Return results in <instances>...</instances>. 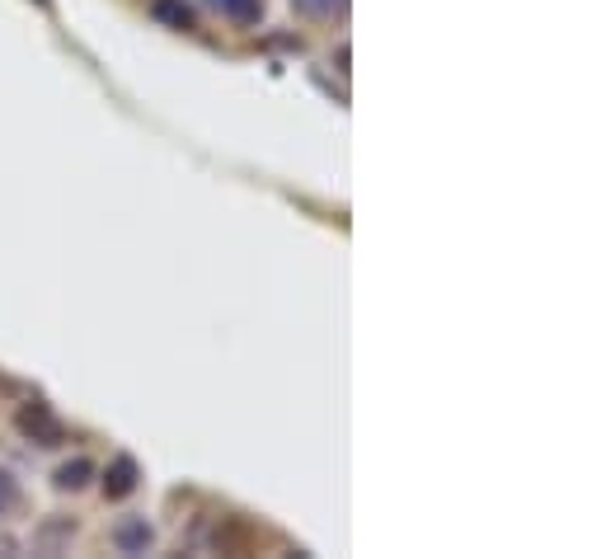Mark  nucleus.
Returning a JSON list of instances; mask_svg holds the SVG:
<instances>
[{"instance_id":"1","label":"nucleus","mask_w":606,"mask_h":559,"mask_svg":"<svg viewBox=\"0 0 606 559\" xmlns=\"http://www.w3.org/2000/svg\"><path fill=\"white\" fill-rule=\"evenodd\" d=\"M151 540H155V531H151L146 517H123V522L113 527V546L123 550V555H146Z\"/></svg>"},{"instance_id":"2","label":"nucleus","mask_w":606,"mask_h":559,"mask_svg":"<svg viewBox=\"0 0 606 559\" xmlns=\"http://www.w3.org/2000/svg\"><path fill=\"white\" fill-rule=\"evenodd\" d=\"M221 20H231V24H240V29H250V24H258L264 20V0H207Z\"/></svg>"},{"instance_id":"3","label":"nucleus","mask_w":606,"mask_h":559,"mask_svg":"<svg viewBox=\"0 0 606 559\" xmlns=\"http://www.w3.org/2000/svg\"><path fill=\"white\" fill-rule=\"evenodd\" d=\"M132 489H136V461L132 457H118L109 465V475H103V494H109V498H128Z\"/></svg>"},{"instance_id":"4","label":"nucleus","mask_w":606,"mask_h":559,"mask_svg":"<svg viewBox=\"0 0 606 559\" xmlns=\"http://www.w3.org/2000/svg\"><path fill=\"white\" fill-rule=\"evenodd\" d=\"M291 10H297L301 20H343L349 0H291Z\"/></svg>"},{"instance_id":"5","label":"nucleus","mask_w":606,"mask_h":559,"mask_svg":"<svg viewBox=\"0 0 606 559\" xmlns=\"http://www.w3.org/2000/svg\"><path fill=\"white\" fill-rule=\"evenodd\" d=\"M20 428L33 432V438H43V447H57V442H62V428L52 424L43 409H24V414H20Z\"/></svg>"},{"instance_id":"6","label":"nucleus","mask_w":606,"mask_h":559,"mask_svg":"<svg viewBox=\"0 0 606 559\" xmlns=\"http://www.w3.org/2000/svg\"><path fill=\"white\" fill-rule=\"evenodd\" d=\"M95 480V465L85 461V457H76V461H66L62 470H57V489H85Z\"/></svg>"},{"instance_id":"7","label":"nucleus","mask_w":606,"mask_h":559,"mask_svg":"<svg viewBox=\"0 0 606 559\" xmlns=\"http://www.w3.org/2000/svg\"><path fill=\"white\" fill-rule=\"evenodd\" d=\"M155 14H161V20H169V24H179V29L194 24V10L179 6V0H155Z\"/></svg>"},{"instance_id":"8","label":"nucleus","mask_w":606,"mask_h":559,"mask_svg":"<svg viewBox=\"0 0 606 559\" xmlns=\"http://www.w3.org/2000/svg\"><path fill=\"white\" fill-rule=\"evenodd\" d=\"M14 503H20V484H14V475H10L5 465H0V517H5Z\"/></svg>"},{"instance_id":"9","label":"nucleus","mask_w":606,"mask_h":559,"mask_svg":"<svg viewBox=\"0 0 606 559\" xmlns=\"http://www.w3.org/2000/svg\"><path fill=\"white\" fill-rule=\"evenodd\" d=\"M71 531H76L71 522H47V527H43V536H38V546H43V550H57V546H62V540L71 536Z\"/></svg>"},{"instance_id":"10","label":"nucleus","mask_w":606,"mask_h":559,"mask_svg":"<svg viewBox=\"0 0 606 559\" xmlns=\"http://www.w3.org/2000/svg\"><path fill=\"white\" fill-rule=\"evenodd\" d=\"M0 550H5V555H10V550H14V540H10V536H0Z\"/></svg>"}]
</instances>
